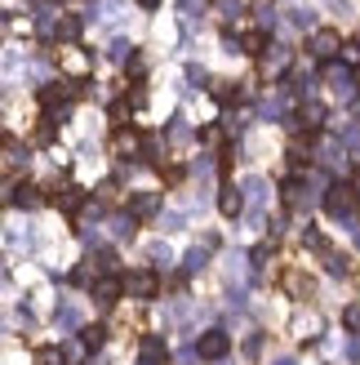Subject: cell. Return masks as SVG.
Wrapping results in <instances>:
<instances>
[{
    "mask_svg": "<svg viewBox=\"0 0 360 365\" xmlns=\"http://www.w3.org/2000/svg\"><path fill=\"white\" fill-rule=\"evenodd\" d=\"M187 81H191V85H205V81H209V71L191 63V67H187Z\"/></svg>",
    "mask_w": 360,
    "mask_h": 365,
    "instance_id": "e575fe53",
    "label": "cell"
},
{
    "mask_svg": "<svg viewBox=\"0 0 360 365\" xmlns=\"http://www.w3.org/2000/svg\"><path fill=\"white\" fill-rule=\"evenodd\" d=\"M343 325H347L351 334H360V303H347L343 307Z\"/></svg>",
    "mask_w": 360,
    "mask_h": 365,
    "instance_id": "83f0119b",
    "label": "cell"
},
{
    "mask_svg": "<svg viewBox=\"0 0 360 365\" xmlns=\"http://www.w3.org/2000/svg\"><path fill=\"white\" fill-rule=\"evenodd\" d=\"M80 89H85V81H80V85H71V81H49V85H41V103H45V107H67L71 98L80 94Z\"/></svg>",
    "mask_w": 360,
    "mask_h": 365,
    "instance_id": "5b68a950",
    "label": "cell"
},
{
    "mask_svg": "<svg viewBox=\"0 0 360 365\" xmlns=\"http://www.w3.org/2000/svg\"><path fill=\"white\" fill-rule=\"evenodd\" d=\"M53 36H58V41H76V36H80V18H58V27H53Z\"/></svg>",
    "mask_w": 360,
    "mask_h": 365,
    "instance_id": "44dd1931",
    "label": "cell"
},
{
    "mask_svg": "<svg viewBox=\"0 0 360 365\" xmlns=\"http://www.w3.org/2000/svg\"><path fill=\"white\" fill-rule=\"evenodd\" d=\"M272 365H298V361H294V356H276Z\"/></svg>",
    "mask_w": 360,
    "mask_h": 365,
    "instance_id": "7bdbcfd3",
    "label": "cell"
},
{
    "mask_svg": "<svg viewBox=\"0 0 360 365\" xmlns=\"http://www.w3.org/2000/svg\"><path fill=\"white\" fill-rule=\"evenodd\" d=\"M36 27H41V36H53V27H58V18H53V9H41V18H36Z\"/></svg>",
    "mask_w": 360,
    "mask_h": 365,
    "instance_id": "4dcf8cb0",
    "label": "cell"
},
{
    "mask_svg": "<svg viewBox=\"0 0 360 365\" xmlns=\"http://www.w3.org/2000/svg\"><path fill=\"white\" fill-rule=\"evenodd\" d=\"M102 339H107L102 325H89V330H80V348H102Z\"/></svg>",
    "mask_w": 360,
    "mask_h": 365,
    "instance_id": "cb8c5ba5",
    "label": "cell"
},
{
    "mask_svg": "<svg viewBox=\"0 0 360 365\" xmlns=\"http://www.w3.org/2000/svg\"><path fill=\"white\" fill-rule=\"evenodd\" d=\"M218 205H223V214H227V218H236V214L245 210V196H240V187H236V182H227V187H223Z\"/></svg>",
    "mask_w": 360,
    "mask_h": 365,
    "instance_id": "7c38bea8",
    "label": "cell"
},
{
    "mask_svg": "<svg viewBox=\"0 0 360 365\" xmlns=\"http://www.w3.org/2000/svg\"><path fill=\"white\" fill-rule=\"evenodd\" d=\"M343 49V41H338V31H329V27H316L312 31V53L320 63H334V53Z\"/></svg>",
    "mask_w": 360,
    "mask_h": 365,
    "instance_id": "8992f818",
    "label": "cell"
},
{
    "mask_svg": "<svg viewBox=\"0 0 360 365\" xmlns=\"http://www.w3.org/2000/svg\"><path fill=\"white\" fill-rule=\"evenodd\" d=\"M285 205H290V210H312L316 205V192L302 178H290V182H285Z\"/></svg>",
    "mask_w": 360,
    "mask_h": 365,
    "instance_id": "ba28073f",
    "label": "cell"
},
{
    "mask_svg": "<svg viewBox=\"0 0 360 365\" xmlns=\"http://www.w3.org/2000/svg\"><path fill=\"white\" fill-rule=\"evenodd\" d=\"M290 23H294L298 31H316V18H312L307 9H290Z\"/></svg>",
    "mask_w": 360,
    "mask_h": 365,
    "instance_id": "4316f807",
    "label": "cell"
},
{
    "mask_svg": "<svg viewBox=\"0 0 360 365\" xmlns=\"http://www.w3.org/2000/svg\"><path fill=\"white\" fill-rule=\"evenodd\" d=\"M218 14H223V18H240L245 5H240V0H218Z\"/></svg>",
    "mask_w": 360,
    "mask_h": 365,
    "instance_id": "d6a6232c",
    "label": "cell"
},
{
    "mask_svg": "<svg viewBox=\"0 0 360 365\" xmlns=\"http://www.w3.org/2000/svg\"><path fill=\"white\" fill-rule=\"evenodd\" d=\"M53 134H58V120L45 116L41 125H36V143H53Z\"/></svg>",
    "mask_w": 360,
    "mask_h": 365,
    "instance_id": "484cf974",
    "label": "cell"
},
{
    "mask_svg": "<svg viewBox=\"0 0 360 365\" xmlns=\"http://www.w3.org/2000/svg\"><path fill=\"white\" fill-rule=\"evenodd\" d=\"M138 361L142 365H165L169 361V343L160 339V334H147V339H142V348H138Z\"/></svg>",
    "mask_w": 360,
    "mask_h": 365,
    "instance_id": "9c48e42d",
    "label": "cell"
},
{
    "mask_svg": "<svg viewBox=\"0 0 360 365\" xmlns=\"http://www.w3.org/2000/svg\"><path fill=\"white\" fill-rule=\"evenodd\" d=\"M138 58V53H134V41H125V36H120V41H112V63H134Z\"/></svg>",
    "mask_w": 360,
    "mask_h": 365,
    "instance_id": "d6986e66",
    "label": "cell"
},
{
    "mask_svg": "<svg viewBox=\"0 0 360 365\" xmlns=\"http://www.w3.org/2000/svg\"><path fill=\"white\" fill-rule=\"evenodd\" d=\"M76 321H80V317H76V307H63V312H58V325H67V330H71Z\"/></svg>",
    "mask_w": 360,
    "mask_h": 365,
    "instance_id": "74e56055",
    "label": "cell"
},
{
    "mask_svg": "<svg viewBox=\"0 0 360 365\" xmlns=\"http://www.w3.org/2000/svg\"><path fill=\"white\" fill-rule=\"evenodd\" d=\"M89 365H102V361H89Z\"/></svg>",
    "mask_w": 360,
    "mask_h": 365,
    "instance_id": "bcb514c9",
    "label": "cell"
},
{
    "mask_svg": "<svg viewBox=\"0 0 360 365\" xmlns=\"http://www.w3.org/2000/svg\"><path fill=\"white\" fill-rule=\"evenodd\" d=\"M263 58H267V67H272V71H285V67H290V49H285V45H267Z\"/></svg>",
    "mask_w": 360,
    "mask_h": 365,
    "instance_id": "ac0fdd59",
    "label": "cell"
},
{
    "mask_svg": "<svg viewBox=\"0 0 360 365\" xmlns=\"http://www.w3.org/2000/svg\"><path fill=\"white\" fill-rule=\"evenodd\" d=\"M347 361H351V365H360V339H351V343H347Z\"/></svg>",
    "mask_w": 360,
    "mask_h": 365,
    "instance_id": "ab89813d",
    "label": "cell"
},
{
    "mask_svg": "<svg viewBox=\"0 0 360 365\" xmlns=\"http://www.w3.org/2000/svg\"><path fill=\"white\" fill-rule=\"evenodd\" d=\"M209 263V250H201V245H196L191 254H187V259H183V272H187V277H196V272H201Z\"/></svg>",
    "mask_w": 360,
    "mask_h": 365,
    "instance_id": "7402d4cb",
    "label": "cell"
},
{
    "mask_svg": "<svg viewBox=\"0 0 360 365\" xmlns=\"http://www.w3.org/2000/svg\"><path fill=\"white\" fill-rule=\"evenodd\" d=\"M134 227H138V223H134L129 214H116V218H112V232H116V236H134Z\"/></svg>",
    "mask_w": 360,
    "mask_h": 365,
    "instance_id": "f1b7e54d",
    "label": "cell"
},
{
    "mask_svg": "<svg viewBox=\"0 0 360 365\" xmlns=\"http://www.w3.org/2000/svg\"><path fill=\"white\" fill-rule=\"evenodd\" d=\"M267 31H249V36H240V53H267Z\"/></svg>",
    "mask_w": 360,
    "mask_h": 365,
    "instance_id": "2e32d148",
    "label": "cell"
},
{
    "mask_svg": "<svg viewBox=\"0 0 360 365\" xmlns=\"http://www.w3.org/2000/svg\"><path fill=\"white\" fill-rule=\"evenodd\" d=\"M0 152H5V160H9V165H27V148H23V143L5 138V143H0Z\"/></svg>",
    "mask_w": 360,
    "mask_h": 365,
    "instance_id": "ffe728a7",
    "label": "cell"
},
{
    "mask_svg": "<svg viewBox=\"0 0 360 365\" xmlns=\"http://www.w3.org/2000/svg\"><path fill=\"white\" fill-rule=\"evenodd\" d=\"M14 205L18 210H36V205H41V192L27 187V182H18V187H14Z\"/></svg>",
    "mask_w": 360,
    "mask_h": 365,
    "instance_id": "9a60e30c",
    "label": "cell"
},
{
    "mask_svg": "<svg viewBox=\"0 0 360 365\" xmlns=\"http://www.w3.org/2000/svg\"><path fill=\"white\" fill-rule=\"evenodd\" d=\"M245 352H249V356H258V352H263V334L249 339V343H245Z\"/></svg>",
    "mask_w": 360,
    "mask_h": 365,
    "instance_id": "60d3db41",
    "label": "cell"
},
{
    "mask_svg": "<svg viewBox=\"0 0 360 365\" xmlns=\"http://www.w3.org/2000/svg\"><path fill=\"white\" fill-rule=\"evenodd\" d=\"M187 134H191V130H187V125H183V120H174V125H169V138H174V143H183Z\"/></svg>",
    "mask_w": 360,
    "mask_h": 365,
    "instance_id": "d590c367",
    "label": "cell"
},
{
    "mask_svg": "<svg viewBox=\"0 0 360 365\" xmlns=\"http://www.w3.org/2000/svg\"><path fill=\"white\" fill-rule=\"evenodd\" d=\"M347 187H351V192H356V200H360V170L351 174V182H347Z\"/></svg>",
    "mask_w": 360,
    "mask_h": 365,
    "instance_id": "b9f144b4",
    "label": "cell"
},
{
    "mask_svg": "<svg viewBox=\"0 0 360 365\" xmlns=\"http://www.w3.org/2000/svg\"><path fill=\"white\" fill-rule=\"evenodd\" d=\"M325 210L334 218H343V223H351V214H356V192L347 187V182H334V187L325 192Z\"/></svg>",
    "mask_w": 360,
    "mask_h": 365,
    "instance_id": "7a4b0ae2",
    "label": "cell"
},
{
    "mask_svg": "<svg viewBox=\"0 0 360 365\" xmlns=\"http://www.w3.org/2000/svg\"><path fill=\"white\" fill-rule=\"evenodd\" d=\"M343 58H347L343 67H356V63H360V41H351V45H343Z\"/></svg>",
    "mask_w": 360,
    "mask_h": 365,
    "instance_id": "836d02e7",
    "label": "cell"
},
{
    "mask_svg": "<svg viewBox=\"0 0 360 365\" xmlns=\"http://www.w3.org/2000/svg\"><path fill=\"white\" fill-rule=\"evenodd\" d=\"M227 352H231V334L227 330H205L201 343H196V356L201 361H223Z\"/></svg>",
    "mask_w": 360,
    "mask_h": 365,
    "instance_id": "3957f363",
    "label": "cell"
},
{
    "mask_svg": "<svg viewBox=\"0 0 360 365\" xmlns=\"http://www.w3.org/2000/svg\"><path fill=\"white\" fill-rule=\"evenodd\" d=\"M320 254H325V267H329V277H351V259H347V254H338V250H320Z\"/></svg>",
    "mask_w": 360,
    "mask_h": 365,
    "instance_id": "4fadbf2b",
    "label": "cell"
},
{
    "mask_svg": "<svg viewBox=\"0 0 360 365\" xmlns=\"http://www.w3.org/2000/svg\"><path fill=\"white\" fill-rule=\"evenodd\" d=\"M267 259H272V245H258L254 254H249V267H254V277H263V267H267Z\"/></svg>",
    "mask_w": 360,
    "mask_h": 365,
    "instance_id": "d4e9b609",
    "label": "cell"
},
{
    "mask_svg": "<svg viewBox=\"0 0 360 365\" xmlns=\"http://www.w3.org/2000/svg\"><path fill=\"white\" fill-rule=\"evenodd\" d=\"M302 245H307V250H325V236H320L316 227H302Z\"/></svg>",
    "mask_w": 360,
    "mask_h": 365,
    "instance_id": "1f68e13d",
    "label": "cell"
},
{
    "mask_svg": "<svg viewBox=\"0 0 360 365\" xmlns=\"http://www.w3.org/2000/svg\"><path fill=\"white\" fill-rule=\"evenodd\" d=\"M125 294V285H120V277H98L94 281V303H102V307H112L116 299Z\"/></svg>",
    "mask_w": 360,
    "mask_h": 365,
    "instance_id": "30bf717a",
    "label": "cell"
},
{
    "mask_svg": "<svg viewBox=\"0 0 360 365\" xmlns=\"http://www.w3.org/2000/svg\"><path fill=\"white\" fill-rule=\"evenodd\" d=\"M320 125H325V107H320V103H307L294 116V130H320Z\"/></svg>",
    "mask_w": 360,
    "mask_h": 365,
    "instance_id": "8fae6325",
    "label": "cell"
},
{
    "mask_svg": "<svg viewBox=\"0 0 360 365\" xmlns=\"http://www.w3.org/2000/svg\"><path fill=\"white\" fill-rule=\"evenodd\" d=\"M312 89H316L312 76H298V94H302V98H312Z\"/></svg>",
    "mask_w": 360,
    "mask_h": 365,
    "instance_id": "f35d334b",
    "label": "cell"
},
{
    "mask_svg": "<svg viewBox=\"0 0 360 365\" xmlns=\"http://www.w3.org/2000/svg\"><path fill=\"white\" fill-rule=\"evenodd\" d=\"M138 5H142V9H160V0H138Z\"/></svg>",
    "mask_w": 360,
    "mask_h": 365,
    "instance_id": "ee69618b",
    "label": "cell"
},
{
    "mask_svg": "<svg viewBox=\"0 0 360 365\" xmlns=\"http://www.w3.org/2000/svg\"><path fill=\"white\" fill-rule=\"evenodd\" d=\"M116 152H120V156H134V152H142V138H138L134 130H125V125H120V130H116Z\"/></svg>",
    "mask_w": 360,
    "mask_h": 365,
    "instance_id": "5bb4252c",
    "label": "cell"
},
{
    "mask_svg": "<svg viewBox=\"0 0 360 365\" xmlns=\"http://www.w3.org/2000/svg\"><path fill=\"white\" fill-rule=\"evenodd\" d=\"M160 214V192H134L129 196V218L142 223V218H156Z\"/></svg>",
    "mask_w": 360,
    "mask_h": 365,
    "instance_id": "52a82bcc",
    "label": "cell"
},
{
    "mask_svg": "<svg viewBox=\"0 0 360 365\" xmlns=\"http://www.w3.org/2000/svg\"><path fill=\"white\" fill-rule=\"evenodd\" d=\"M58 205H63V210H80V205H85V196H80V187H71V182H67V187L58 192Z\"/></svg>",
    "mask_w": 360,
    "mask_h": 365,
    "instance_id": "603a6c76",
    "label": "cell"
},
{
    "mask_svg": "<svg viewBox=\"0 0 360 365\" xmlns=\"http://www.w3.org/2000/svg\"><path fill=\"white\" fill-rule=\"evenodd\" d=\"M120 285H125V294H129V299H142V303L160 294V277H156V272H134V277H125Z\"/></svg>",
    "mask_w": 360,
    "mask_h": 365,
    "instance_id": "277c9868",
    "label": "cell"
},
{
    "mask_svg": "<svg viewBox=\"0 0 360 365\" xmlns=\"http://www.w3.org/2000/svg\"><path fill=\"white\" fill-rule=\"evenodd\" d=\"M41 365H67V356H63V348H41V356H36Z\"/></svg>",
    "mask_w": 360,
    "mask_h": 365,
    "instance_id": "f546056e",
    "label": "cell"
},
{
    "mask_svg": "<svg viewBox=\"0 0 360 365\" xmlns=\"http://www.w3.org/2000/svg\"><path fill=\"white\" fill-rule=\"evenodd\" d=\"M174 254H169V245H152V263H169Z\"/></svg>",
    "mask_w": 360,
    "mask_h": 365,
    "instance_id": "8d00e7d4",
    "label": "cell"
},
{
    "mask_svg": "<svg viewBox=\"0 0 360 365\" xmlns=\"http://www.w3.org/2000/svg\"><path fill=\"white\" fill-rule=\"evenodd\" d=\"M85 263H94V267L102 272V277H112V272H116V254H112V250H94Z\"/></svg>",
    "mask_w": 360,
    "mask_h": 365,
    "instance_id": "e0dca14e",
    "label": "cell"
},
{
    "mask_svg": "<svg viewBox=\"0 0 360 365\" xmlns=\"http://www.w3.org/2000/svg\"><path fill=\"white\" fill-rule=\"evenodd\" d=\"M325 81H329V89H334V94L343 98V103H356V98H360V89H356V71H351V67L329 63V67H325Z\"/></svg>",
    "mask_w": 360,
    "mask_h": 365,
    "instance_id": "6da1fadb",
    "label": "cell"
},
{
    "mask_svg": "<svg viewBox=\"0 0 360 365\" xmlns=\"http://www.w3.org/2000/svg\"><path fill=\"white\" fill-rule=\"evenodd\" d=\"M329 5H334V9H343V14H347V0H329Z\"/></svg>",
    "mask_w": 360,
    "mask_h": 365,
    "instance_id": "f6af8a7d",
    "label": "cell"
}]
</instances>
